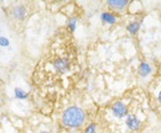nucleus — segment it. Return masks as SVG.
<instances>
[{
  "label": "nucleus",
  "instance_id": "nucleus-15",
  "mask_svg": "<svg viewBox=\"0 0 161 133\" xmlns=\"http://www.w3.org/2000/svg\"><path fill=\"white\" fill-rule=\"evenodd\" d=\"M39 133H50V132H47V131H42V132H39Z\"/></svg>",
  "mask_w": 161,
  "mask_h": 133
},
{
  "label": "nucleus",
  "instance_id": "nucleus-8",
  "mask_svg": "<svg viewBox=\"0 0 161 133\" xmlns=\"http://www.w3.org/2000/svg\"><path fill=\"white\" fill-rule=\"evenodd\" d=\"M138 73H139V75L142 76V78H146V76L151 73V67H150V64L146 63V62L140 63L139 69H138Z\"/></svg>",
  "mask_w": 161,
  "mask_h": 133
},
{
  "label": "nucleus",
  "instance_id": "nucleus-12",
  "mask_svg": "<svg viewBox=\"0 0 161 133\" xmlns=\"http://www.w3.org/2000/svg\"><path fill=\"white\" fill-rule=\"evenodd\" d=\"M97 132V125L94 122H91L89 125H87V127L84 128L83 133H96Z\"/></svg>",
  "mask_w": 161,
  "mask_h": 133
},
{
  "label": "nucleus",
  "instance_id": "nucleus-6",
  "mask_svg": "<svg viewBox=\"0 0 161 133\" xmlns=\"http://www.w3.org/2000/svg\"><path fill=\"white\" fill-rule=\"evenodd\" d=\"M107 5L114 11H123L129 5V1L128 0H108Z\"/></svg>",
  "mask_w": 161,
  "mask_h": 133
},
{
  "label": "nucleus",
  "instance_id": "nucleus-9",
  "mask_svg": "<svg viewBox=\"0 0 161 133\" xmlns=\"http://www.w3.org/2000/svg\"><path fill=\"white\" fill-rule=\"evenodd\" d=\"M140 25H141V21L140 20H135V21H131L128 26H126V30H128V32L129 33H131V35H136L138 33V31H139V28H140Z\"/></svg>",
  "mask_w": 161,
  "mask_h": 133
},
{
  "label": "nucleus",
  "instance_id": "nucleus-1",
  "mask_svg": "<svg viewBox=\"0 0 161 133\" xmlns=\"http://www.w3.org/2000/svg\"><path fill=\"white\" fill-rule=\"evenodd\" d=\"M87 122V114L78 106L67 107L61 116V123L67 130H80Z\"/></svg>",
  "mask_w": 161,
  "mask_h": 133
},
{
  "label": "nucleus",
  "instance_id": "nucleus-10",
  "mask_svg": "<svg viewBox=\"0 0 161 133\" xmlns=\"http://www.w3.org/2000/svg\"><path fill=\"white\" fill-rule=\"evenodd\" d=\"M14 95H15L16 99H19V100H24V99H26L29 96V94L26 91H24L22 89H20V88H16L14 90Z\"/></svg>",
  "mask_w": 161,
  "mask_h": 133
},
{
  "label": "nucleus",
  "instance_id": "nucleus-4",
  "mask_svg": "<svg viewBox=\"0 0 161 133\" xmlns=\"http://www.w3.org/2000/svg\"><path fill=\"white\" fill-rule=\"evenodd\" d=\"M125 125H126V127H128L130 131L136 132V131H139L141 128L142 122L140 121V118L136 117V115L129 114L126 116V118H125Z\"/></svg>",
  "mask_w": 161,
  "mask_h": 133
},
{
  "label": "nucleus",
  "instance_id": "nucleus-11",
  "mask_svg": "<svg viewBox=\"0 0 161 133\" xmlns=\"http://www.w3.org/2000/svg\"><path fill=\"white\" fill-rule=\"evenodd\" d=\"M76 25H77V19H76V18H72V19L68 20L67 28L69 30V32H73V31L76 30Z\"/></svg>",
  "mask_w": 161,
  "mask_h": 133
},
{
  "label": "nucleus",
  "instance_id": "nucleus-2",
  "mask_svg": "<svg viewBox=\"0 0 161 133\" xmlns=\"http://www.w3.org/2000/svg\"><path fill=\"white\" fill-rule=\"evenodd\" d=\"M52 65H53V69L56 70V73L64 74L71 68V59L68 57H66V56L56 57L53 58V60H52Z\"/></svg>",
  "mask_w": 161,
  "mask_h": 133
},
{
  "label": "nucleus",
  "instance_id": "nucleus-13",
  "mask_svg": "<svg viewBox=\"0 0 161 133\" xmlns=\"http://www.w3.org/2000/svg\"><path fill=\"white\" fill-rule=\"evenodd\" d=\"M0 46L1 47H9L10 46V42L6 37H0Z\"/></svg>",
  "mask_w": 161,
  "mask_h": 133
},
{
  "label": "nucleus",
  "instance_id": "nucleus-7",
  "mask_svg": "<svg viewBox=\"0 0 161 133\" xmlns=\"http://www.w3.org/2000/svg\"><path fill=\"white\" fill-rule=\"evenodd\" d=\"M101 20L103 23L113 25V23L117 22V16H115V14H113V13H110V11H104V13H102Z\"/></svg>",
  "mask_w": 161,
  "mask_h": 133
},
{
  "label": "nucleus",
  "instance_id": "nucleus-5",
  "mask_svg": "<svg viewBox=\"0 0 161 133\" xmlns=\"http://www.w3.org/2000/svg\"><path fill=\"white\" fill-rule=\"evenodd\" d=\"M26 14H27V9L22 4H19V5L14 6L13 10H11V15L14 16V19L19 20V21H22V20L25 19L26 18Z\"/></svg>",
  "mask_w": 161,
  "mask_h": 133
},
{
  "label": "nucleus",
  "instance_id": "nucleus-14",
  "mask_svg": "<svg viewBox=\"0 0 161 133\" xmlns=\"http://www.w3.org/2000/svg\"><path fill=\"white\" fill-rule=\"evenodd\" d=\"M156 102H158V106L161 107V89H159V91H158V95H156Z\"/></svg>",
  "mask_w": 161,
  "mask_h": 133
},
{
  "label": "nucleus",
  "instance_id": "nucleus-3",
  "mask_svg": "<svg viewBox=\"0 0 161 133\" xmlns=\"http://www.w3.org/2000/svg\"><path fill=\"white\" fill-rule=\"evenodd\" d=\"M112 112L117 118H124L129 115V109L123 101H115L112 105Z\"/></svg>",
  "mask_w": 161,
  "mask_h": 133
}]
</instances>
